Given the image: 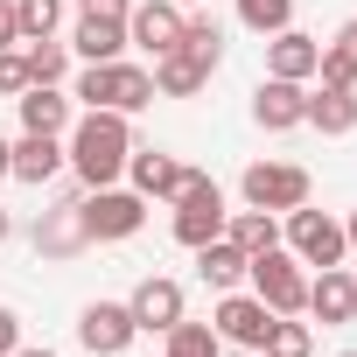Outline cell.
<instances>
[{
    "instance_id": "1",
    "label": "cell",
    "mask_w": 357,
    "mask_h": 357,
    "mask_svg": "<svg viewBox=\"0 0 357 357\" xmlns=\"http://www.w3.org/2000/svg\"><path fill=\"white\" fill-rule=\"evenodd\" d=\"M126 154H133V126H126V112H84V119L70 126V140H63V161L77 168L84 190L119 183V175H126Z\"/></svg>"
},
{
    "instance_id": "2",
    "label": "cell",
    "mask_w": 357,
    "mask_h": 357,
    "mask_svg": "<svg viewBox=\"0 0 357 357\" xmlns=\"http://www.w3.org/2000/svg\"><path fill=\"white\" fill-rule=\"evenodd\" d=\"M84 112H140V105H154V70H140V63H84L77 70V91H70Z\"/></svg>"
},
{
    "instance_id": "3",
    "label": "cell",
    "mask_w": 357,
    "mask_h": 357,
    "mask_svg": "<svg viewBox=\"0 0 357 357\" xmlns=\"http://www.w3.org/2000/svg\"><path fill=\"white\" fill-rule=\"evenodd\" d=\"M225 218H231V211H225V190L211 183L204 168H190V175H183V190H175V245H190V252H197V245L225 238Z\"/></svg>"
},
{
    "instance_id": "4",
    "label": "cell",
    "mask_w": 357,
    "mask_h": 357,
    "mask_svg": "<svg viewBox=\"0 0 357 357\" xmlns=\"http://www.w3.org/2000/svg\"><path fill=\"white\" fill-rule=\"evenodd\" d=\"M77 218H84V238H91V245H119V238H133V231L147 225V197L105 183V190H84V197H77Z\"/></svg>"
},
{
    "instance_id": "5",
    "label": "cell",
    "mask_w": 357,
    "mask_h": 357,
    "mask_svg": "<svg viewBox=\"0 0 357 357\" xmlns=\"http://www.w3.org/2000/svg\"><path fill=\"white\" fill-rule=\"evenodd\" d=\"M245 280H252V294H259L273 315H301V308H308V266H301L287 245L252 252V259H245Z\"/></svg>"
},
{
    "instance_id": "6",
    "label": "cell",
    "mask_w": 357,
    "mask_h": 357,
    "mask_svg": "<svg viewBox=\"0 0 357 357\" xmlns=\"http://www.w3.org/2000/svg\"><path fill=\"white\" fill-rule=\"evenodd\" d=\"M238 197H245L252 211L287 218V211L308 204V168H294V161H252V168L238 175Z\"/></svg>"
},
{
    "instance_id": "7",
    "label": "cell",
    "mask_w": 357,
    "mask_h": 357,
    "mask_svg": "<svg viewBox=\"0 0 357 357\" xmlns=\"http://www.w3.org/2000/svg\"><path fill=\"white\" fill-rule=\"evenodd\" d=\"M287 252L301 259V266H343V252H350V238H343V225L329 218V211H287Z\"/></svg>"
},
{
    "instance_id": "8",
    "label": "cell",
    "mask_w": 357,
    "mask_h": 357,
    "mask_svg": "<svg viewBox=\"0 0 357 357\" xmlns=\"http://www.w3.org/2000/svg\"><path fill=\"white\" fill-rule=\"evenodd\" d=\"M133 336H140V322H133L126 301H91V308L77 315V343H84L91 357H126Z\"/></svg>"
},
{
    "instance_id": "9",
    "label": "cell",
    "mask_w": 357,
    "mask_h": 357,
    "mask_svg": "<svg viewBox=\"0 0 357 357\" xmlns=\"http://www.w3.org/2000/svg\"><path fill=\"white\" fill-rule=\"evenodd\" d=\"M183 15L190 8H175V0H133L126 8V43L147 50V56H168L175 43H183Z\"/></svg>"
},
{
    "instance_id": "10",
    "label": "cell",
    "mask_w": 357,
    "mask_h": 357,
    "mask_svg": "<svg viewBox=\"0 0 357 357\" xmlns=\"http://www.w3.org/2000/svg\"><path fill=\"white\" fill-rule=\"evenodd\" d=\"M211 329L225 336V343H245V350H259L266 343V329H273V308L259 301V294H218V315H211Z\"/></svg>"
},
{
    "instance_id": "11",
    "label": "cell",
    "mask_w": 357,
    "mask_h": 357,
    "mask_svg": "<svg viewBox=\"0 0 357 357\" xmlns=\"http://www.w3.org/2000/svg\"><path fill=\"white\" fill-rule=\"evenodd\" d=\"M133 322L147 329V336H168L175 322H183V280H168V273H147L140 287H133Z\"/></svg>"
},
{
    "instance_id": "12",
    "label": "cell",
    "mask_w": 357,
    "mask_h": 357,
    "mask_svg": "<svg viewBox=\"0 0 357 357\" xmlns=\"http://www.w3.org/2000/svg\"><path fill=\"white\" fill-rule=\"evenodd\" d=\"M252 119H259L266 133H294V126H308V91L287 84V77H259V91H252Z\"/></svg>"
},
{
    "instance_id": "13",
    "label": "cell",
    "mask_w": 357,
    "mask_h": 357,
    "mask_svg": "<svg viewBox=\"0 0 357 357\" xmlns=\"http://www.w3.org/2000/svg\"><path fill=\"white\" fill-rule=\"evenodd\" d=\"M126 175H133V190L147 197V204H175V190H183V161L175 154H161V147H133L126 154Z\"/></svg>"
},
{
    "instance_id": "14",
    "label": "cell",
    "mask_w": 357,
    "mask_h": 357,
    "mask_svg": "<svg viewBox=\"0 0 357 357\" xmlns=\"http://www.w3.org/2000/svg\"><path fill=\"white\" fill-rule=\"evenodd\" d=\"M315 70H322V43H315V36H301V29H280V36H266V77L308 84Z\"/></svg>"
},
{
    "instance_id": "15",
    "label": "cell",
    "mask_w": 357,
    "mask_h": 357,
    "mask_svg": "<svg viewBox=\"0 0 357 357\" xmlns=\"http://www.w3.org/2000/svg\"><path fill=\"white\" fill-rule=\"evenodd\" d=\"M91 238H84V218H77V197H63L56 211H43V225H36V252L43 259H77Z\"/></svg>"
},
{
    "instance_id": "16",
    "label": "cell",
    "mask_w": 357,
    "mask_h": 357,
    "mask_svg": "<svg viewBox=\"0 0 357 357\" xmlns=\"http://www.w3.org/2000/svg\"><path fill=\"white\" fill-rule=\"evenodd\" d=\"M308 315H322L329 329L350 322V315H357V273H343V266H315V280H308Z\"/></svg>"
},
{
    "instance_id": "17",
    "label": "cell",
    "mask_w": 357,
    "mask_h": 357,
    "mask_svg": "<svg viewBox=\"0 0 357 357\" xmlns=\"http://www.w3.org/2000/svg\"><path fill=\"white\" fill-rule=\"evenodd\" d=\"M63 175V133H22L15 140V183H56Z\"/></svg>"
},
{
    "instance_id": "18",
    "label": "cell",
    "mask_w": 357,
    "mask_h": 357,
    "mask_svg": "<svg viewBox=\"0 0 357 357\" xmlns=\"http://www.w3.org/2000/svg\"><path fill=\"white\" fill-rule=\"evenodd\" d=\"M70 50H77L84 63H112V56L126 50V22H119V15H77Z\"/></svg>"
},
{
    "instance_id": "19",
    "label": "cell",
    "mask_w": 357,
    "mask_h": 357,
    "mask_svg": "<svg viewBox=\"0 0 357 357\" xmlns=\"http://www.w3.org/2000/svg\"><path fill=\"white\" fill-rule=\"evenodd\" d=\"M15 105H22V133H70V91H56V84H29Z\"/></svg>"
},
{
    "instance_id": "20",
    "label": "cell",
    "mask_w": 357,
    "mask_h": 357,
    "mask_svg": "<svg viewBox=\"0 0 357 357\" xmlns=\"http://www.w3.org/2000/svg\"><path fill=\"white\" fill-rule=\"evenodd\" d=\"M308 126L329 133V140L357 133V91H350V84H322V91H308Z\"/></svg>"
},
{
    "instance_id": "21",
    "label": "cell",
    "mask_w": 357,
    "mask_h": 357,
    "mask_svg": "<svg viewBox=\"0 0 357 357\" xmlns=\"http://www.w3.org/2000/svg\"><path fill=\"white\" fill-rule=\"evenodd\" d=\"M204 84H211V70H204L197 56H183V50L154 56V91H161V98H197Z\"/></svg>"
},
{
    "instance_id": "22",
    "label": "cell",
    "mask_w": 357,
    "mask_h": 357,
    "mask_svg": "<svg viewBox=\"0 0 357 357\" xmlns=\"http://www.w3.org/2000/svg\"><path fill=\"white\" fill-rule=\"evenodd\" d=\"M225 238L252 259V252H273V245H280V225H273V211H252V204H245V211L225 218Z\"/></svg>"
},
{
    "instance_id": "23",
    "label": "cell",
    "mask_w": 357,
    "mask_h": 357,
    "mask_svg": "<svg viewBox=\"0 0 357 357\" xmlns=\"http://www.w3.org/2000/svg\"><path fill=\"white\" fill-rule=\"evenodd\" d=\"M197 273H204L218 294H231V287L245 280V252H238L231 238H211V245H197Z\"/></svg>"
},
{
    "instance_id": "24",
    "label": "cell",
    "mask_w": 357,
    "mask_h": 357,
    "mask_svg": "<svg viewBox=\"0 0 357 357\" xmlns=\"http://www.w3.org/2000/svg\"><path fill=\"white\" fill-rule=\"evenodd\" d=\"M322 84H350L357 91V22H343L329 43H322V70H315Z\"/></svg>"
},
{
    "instance_id": "25",
    "label": "cell",
    "mask_w": 357,
    "mask_h": 357,
    "mask_svg": "<svg viewBox=\"0 0 357 357\" xmlns=\"http://www.w3.org/2000/svg\"><path fill=\"white\" fill-rule=\"evenodd\" d=\"M183 56H197L204 70H218L225 63V29L211 22V15H183V43H175Z\"/></svg>"
},
{
    "instance_id": "26",
    "label": "cell",
    "mask_w": 357,
    "mask_h": 357,
    "mask_svg": "<svg viewBox=\"0 0 357 357\" xmlns=\"http://www.w3.org/2000/svg\"><path fill=\"white\" fill-rule=\"evenodd\" d=\"M22 56H29V84H63V70H70V43H56V36L29 43Z\"/></svg>"
},
{
    "instance_id": "27",
    "label": "cell",
    "mask_w": 357,
    "mask_h": 357,
    "mask_svg": "<svg viewBox=\"0 0 357 357\" xmlns=\"http://www.w3.org/2000/svg\"><path fill=\"white\" fill-rule=\"evenodd\" d=\"M218 350H225V336H218L211 322H190V315H183V322L168 329V357H218Z\"/></svg>"
},
{
    "instance_id": "28",
    "label": "cell",
    "mask_w": 357,
    "mask_h": 357,
    "mask_svg": "<svg viewBox=\"0 0 357 357\" xmlns=\"http://www.w3.org/2000/svg\"><path fill=\"white\" fill-rule=\"evenodd\" d=\"M266 357H315V336H308V322H294V315H273V329H266V343H259Z\"/></svg>"
},
{
    "instance_id": "29",
    "label": "cell",
    "mask_w": 357,
    "mask_h": 357,
    "mask_svg": "<svg viewBox=\"0 0 357 357\" xmlns=\"http://www.w3.org/2000/svg\"><path fill=\"white\" fill-rule=\"evenodd\" d=\"M238 22L252 36H280V29H294V0H238Z\"/></svg>"
},
{
    "instance_id": "30",
    "label": "cell",
    "mask_w": 357,
    "mask_h": 357,
    "mask_svg": "<svg viewBox=\"0 0 357 357\" xmlns=\"http://www.w3.org/2000/svg\"><path fill=\"white\" fill-rule=\"evenodd\" d=\"M15 22H22V43H43L63 22V0H15Z\"/></svg>"
},
{
    "instance_id": "31",
    "label": "cell",
    "mask_w": 357,
    "mask_h": 357,
    "mask_svg": "<svg viewBox=\"0 0 357 357\" xmlns=\"http://www.w3.org/2000/svg\"><path fill=\"white\" fill-rule=\"evenodd\" d=\"M22 91H29V56L0 50V98H22Z\"/></svg>"
},
{
    "instance_id": "32",
    "label": "cell",
    "mask_w": 357,
    "mask_h": 357,
    "mask_svg": "<svg viewBox=\"0 0 357 357\" xmlns=\"http://www.w3.org/2000/svg\"><path fill=\"white\" fill-rule=\"evenodd\" d=\"M22 43V22H15V0H0V50Z\"/></svg>"
},
{
    "instance_id": "33",
    "label": "cell",
    "mask_w": 357,
    "mask_h": 357,
    "mask_svg": "<svg viewBox=\"0 0 357 357\" xmlns=\"http://www.w3.org/2000/svg\"><path fill=\"white\" fill-rule=\"evenodd\" d=\"M15 343H22V315H15V308H0V357H8Z\"/></svg>"
},
{
    "instance_id": "34",
    "label": "cell",
    "mask_w": 357,
    "mask_h": 357,
    "mask_svg": "<svg viewBox=\"0 0 357 357\" xmlns=\"http://www.w3.org/2000/svg\"><path fill=\"white\" fill-rule=\"evenodd\" d=\"M126 8L133 0H77V15H119V22H126Z\"/></svg>"
},
{
    "instance_id": "35",
    "label": "cell",
    "mask_w": 357,
    "mask_h": 357,
    "mask_svg": "<svg viewBox=\"0 0 357 357\" xmlns=\"http://www.w3.org/2000/svg\"><path fill=\"white\" fill-rule=\"evenodd\" d=\"M8 357H56V350H50V343H15Z\"/></svg>"
},
{
    "instance_id": "36",
    "label": "cell",
    "mask_w": 357,
    "mask_h": 357,
    "mask_svg": "<svg viewBox=\"0 0 357 357\" xmlns=\"http://www.w3.org/2000/svg\"><path fill=\"white\" fill-rule=\"evenodd\" d=\"M15 175V140H0V183Z\"/></svg>"
},
{
    "instance_id": "37",
    "label": "cell",
    "mask_w": 357,
    "mask_h": 357,
    "mask_svg": "<svg viewBox=\"0 0 357 357\" xmlns=\"http://www.w3.org/2000/svg\"><path fill=\"white\" fill-rule=\"evenodd\" d=\"M15 238V218H8V204H0V245H8Z\"/></svg>"
},
{
    "instance_id": "38",
    "label": "cell",
    "mask_w": 357,
    "mask_h": 357,
    "mask_svg": "<svg viewBox=\"0 0 357 357\" xmlns=\"http://www.w3.org/2000/svg\"><path fill=\"white\" fill-rule=\"evenodd\" d=\"M343 238H350V245H357V211H350V225H343Z\"/></svg>"
},
{
    "instance_id": "39",
    "label": "cell",
    "mask_w": 357,
    "mask_h": 357,
    "mask_svg": "<svg viewBox=\"0 0 357 357\" xmlns=\"http://www.w3.org/2000/svg\"><path fill=\"white\" fill-rule=\"evenodd\" d=\"M175 8H197V0H175Z\"/></svg>"
},
{
    "instance_id": "40",
    "label": "cell",
    "mask_w": 357,
    "mask_h": 357,
    "mask_svg": "<svg viewBox=\"0 0 357 357\" xmlns=\"http://www.w3.org/2000/svg\"><path fill=\"white\" fill-rule=\"evenodd\" d=\"M343 357H357V350H343Z\"/></svg>"
}]
</instances>
